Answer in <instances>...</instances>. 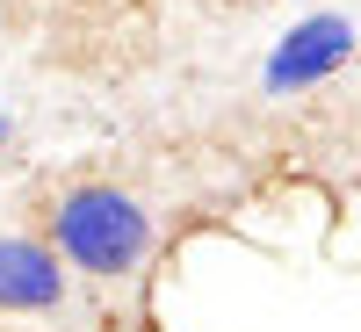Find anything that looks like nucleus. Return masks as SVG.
I'll list each match as a JSON object with an SVG mask.
<instances>
[{
	"label": "nucleus",
	"instance_id": "nucleus-2",
	"mask_svg": "<svg viewBox=\"0 0 361 332\" xmlns=\"http://www.w3.org/2000/svg\"><path fill=\"white\" fill-rule=\"evenodd\" d=\"M66 304V260L44 238H0V311L37 318Z\"/></svg>",
	"mask_w": 361,
	"mask_h": 332
},
{
	"label": "nucleus",
	"instance_id": "nucleus-1",
	"mask_svg": "<svg viewBox=\"0 0 361 332\" xmlns=\"http://www.w3.org/2000/svg\"><path fill=\"white\" fill-rule=\"evenodd\" d=\"M44 246L80 267V275H130V267L145 260V246H152V217H145V202L130 188H116V180H66V188L51 195L44 209Z\"/></svg>",
	"mask_w": 361,
	"mask_h": 332
}]
</instances>
